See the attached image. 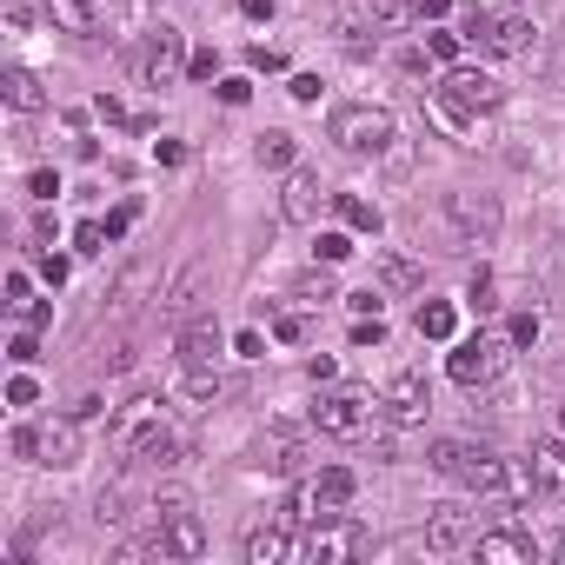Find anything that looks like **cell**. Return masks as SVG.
<instances>
[{
    "mask_svg": "<svg viewBox=\"0 0 565 565\" xmlns=\"http://www.w3.org/2000/svg\"><path fill=\"white\" fill-rule=\"evenodd\" d=\"M180 399L213 407V399H220V373H213V366H187V373H180Z\"/></svg>",
    "mask_w": 565,
    "mask_h": 565,
    "instance_id": "obj_25",
    "label": "cell"
},
{
    "mask_svg": "<svg viewBox=\"0 0 565 565\" xmlns=\"http://www.w3.org/2000/svg\"><path fill=\"white\" fill-rule=\"evenodd\" d=\"M499 366H506V340H466L446 360L452 386H486V379H499Z\"/></svg>",
    "mask_w": 565,
    "mask_h": 565,
    "instance_id": "obj_13",
    "label": "cell"
},
{
    "mask_svg": "<svg viewBox=\"0 0 565 565\" xmlns=\"http://www.w3.org/2000/svg\"><path fill=\"white\" fill-rule=\"evenodd\" d=\"M532 34H539V27H532L526 14H486V8H472V21H466V40L486 47V54H526Z\"/></svg>",
    "mask_w": 565,
    "mask_h": 565,
    "instance_id": "obj_10",
    "label": "cell"
},
{
    "mask_svg": "<svg viewBox=\"0 0 565 565\" xmlns=\"http://www.w3.org/2000/svg\"><path fill=\"white\" fill-rule=\"evenodd\" d=\"M114 446H120V459H146V466H180V433H174V420H167V407L146 392V399H133V407L120 413V426H114Z\"/></svg>",
    "mask_w": 565,
    "mask_h": 565,
    "instance_id": "obj_1",
    "label": "cell"
},
{
    "mask_svg": "<svg viewBox=\"0 0 565 565\" xmlns=\"http://www.w3.org/2000/svg\"><path fill=\"white\" fill-rule=\"evenodd\" d=\"M293 101H319V80L313 73H293Z\"/></svg>",
    "mask_w": 565,
    "mask_h": 565,
    "instance_id": "obj_48",
    "label": "cell"
},
{
    "mask_svg": "<svg viewBox=\"0 0 565 565\" xmlns=\"http://www.w3.org/2000/svg\"><path fill=\"white\" fill-rule=\"evenodd\" d=\"M472 545H479V558H486V565H532V558H539L532 532H513V526H506V532H479Z\"/></svg>",
    "mask_w": 565,
    "mask_h": 565,
    "instance_id": "obj_15",
    "label": "cell"
},
{
    "mask_svg": "<svg viewBox=\"0 0 565 565\" xmlns=\"http://www.w3.org/2000/svg\"><path fill=\"white\" fill-rule=\"evenodd\" d=\"M353 493H360V479H353V466H327L313 479V506H319V519H333V513H346L353 506ZM313 519V526H319Z\"/></svg>",
    "mask_w": 565,
    "mask_h": 565,
    "instance_id": "obj_14",
    "label": "cell"
},
{
    "mask_svg": "<svg viewBox=\"0 0 565 565\" xmlns=\"http://www.w3.org/2000/svg\"><path fill=\"white\" fill-rule=\"evenodd\" d=\"M213 353H220V319L213 313L187 319L180 327V366H213Z\"/></svg>",
    "mask_w": 565,
    "mask_h": 565,
    "instance_id": "obj_17",
    "label": "cell"
},
{
    "mask_svg": "<svg viewBox=\"0 0 565 565\" xmlns=\"http://www.w3.org/2000/svg\"><path fill=\"white\" fill-rule=\"evenodd\" d=\"M180 73H187V40H180V27H153L146 47H140V80H146V87H174Z\"/></svg>",
    "mask_w": 565,
    "mask_h": 565,
    "instance_id": "obj_11",
    "label": "cell"
},
{
    "mask_svg": "<svg viewBox=\"0 0 565 565\" xmlns=\"http://www.w3.org/2000/svg\"><path fill=\"white\" fill-rule=\"evenodd\" d=\"M280 213H286V220H313V213H319V180H313L306 167H293V174H286V193H280Z\"/></svg>",
    "mask_w": 565,
    "mask_h": 565,
    "instance_id": "obj_20",
    "label": "cell"
},
{
    "mask_svg": "<svg viewBox=\"0 0 565 565\" xmlns=\"http://www.w3.org/2000/svg\"><path fill=\"white\" fill-rule=\"evenodd\" d=\"M101 226H107V239H120V233H127V226H133V207H120V213H107V220H101Z\"/></svg>",
    "mask_w": 565,
    "mask_h": 565,
    "instance_id": "obj_47",
    "label": "cell"
},
{
    "mask_svg": "<svg viewBox=\"0 0 565 565\" xmlns=\"http://www.w3.org/2000/svg\"><path fill=\"white\" fill-rule=\"evenodd\" d=\"M420 8L426 0H373V27H407V21H420Z\"/></svg>",
    "mask_w": 565,
    "mask_h": 565,
    "instance_id": "obj_26",
    "label": "cell"
},
{
    "mask_svg": "<svg viewBox=\"0 0 565 565\" xmlns=\"http://www.w3.org/2000/svg\"><path fill=\"white\" fill-rule=\"evenodd\" d=\"M160 558H200L207 552V526L193 519L187 499H160V532H153Z\"/></svg>",
    "mask_w": 565,
    "mask_h": 565,
    "instance_id": "obj_8",
    "label": "cell"
},
{
    "mask_svg": "<svg viewBox=\"0 0 565 565\" xmlns=\"http://www.w3.org/2000/svg\"><path fill=\"white\" fill-rule=\"evenodd\" d=\"M254 160H260V167H293V133H260V146H254Z\"/></svg>",
    "mask_w": 565,
    "mask_h": 565,
    "instance_id": "obj_28",
    "label": "cell"
},
{
    "mask_svg": "<svg viewBox=\"0 0 565 565\" xmlns=\"http://www.w3.org/2000/svg\"><path fill=\"white\" fill-rule=\"evenodd\" d=\"M47 21L60 34H94L101 27V0H47Z\"/></svg>",
    "mask_w": 565,
    "mask_h": 565,
    "instance_id": "obj_19",
    "label": "cell"
},
{
    "mask_svg": "<svg viewBox=\"0 0 565 565\" xmlns=\"http://www.w3.org/2000/svg\"><path fill=\"white\" fill-rule=\"evenodd\" d=\"M34 399H40V386L21 373V379H8V407H34Z\"/></svg>",
    "mask_w": 565,
    "mask_h": 565,
    "instance_id": "obj_37",
    "label": "cell"
},
{
    "mask_svg": "<svg viewBox=\"0 0 565 565\" xmlns=\"http://www.w3.org/2000/svg\"><path fill=\"white\" fill-rule=\"evenodd\" d=\"M379 340H386V319H379V313L353 327V346H379Z\"/></svg>",
    "mask_w": 565,
    "mask_h": 565,
    "instance_id": "obj_36",
    "label": "cell"
},
{
    "mask_svg": "<svg viewBox=\"0 0 565 565\" xmlns=\"http://www.w3.org/2000/svg\"><path fill=\"white\" fill-rule=\"evenodd\" d=\"M346 306H353V313L366 319V313H379V293H346Z\"/></svg>",
    "mask_w": 565,
    "mask_h": 565,
    "instance_id": "obj_50",
    "label": "cell"
},
{
    "mask_svg": "<svg viewBox=\"0 0 565 565\" xmlns=\"http://www.w3.org/2000/svg\"><path fill=\"white\" fill-rule=\"evenodd\" d=\"M558 558H565V539H558Z\"/></svg>",
    "mask_w": 565,
    "mask_h": 565,
    "instance_id": "obj_53",
    "label": "cell"
},
{
    "mask_svg": "<svg viewBox=\"0 0 565 565\" xmlns=\"http://www.w3.org/2000/svg\"><path fill=\"white\" fill-rule=\"evenodd\" d=\"M21 299H34V280L14 267V273H8V306H21Z\"/></svg>",
    "mask_w": 565,
    "mask_h": 565,
    "instance_id": "obj_42",
    "label": "cell"
},
{
    "mask_svg": "<svg viewBox=\"0 0 565 565\" xmlns=\"http://www.w3.org/2000/svg\"><path fill=\"white\" fill-rule=\"evenodd\" d=\"M313 254H319V267H340V260L353 254V239H346V233H319V247H313Z\"/></svg>",
    "mask_w": 565,
    "mask_h": 565,
    "instance_id": "obj_31",
    "label": "cell"
},
{
    "mask_svg": "<svg viewBox=\"0 0 565 565\" xmlns=\"http://www.w3.org/2000/svg\"><path fill=\"white\" fill-rule=\"evenodd\" d=\"M239 14H247V21H267V14H273V0H239Z\"/></svg>",
    "mask_w": 565,
    "mask_h": 565,
    "instance_id": "obj_51",
    "label": "cell"
},
{
    "mask_svg": "<svg viewBox=\"0 0 565 565\" xmlns=\"http://www.w3.org/2000/svg\"><path fill=\"white\" fill-rule=\"evenodd\" d=\"M373 407H379V399H366L360 386H333V392H319L313 426H319V433H333V439H360V433L373 426Z\"/></svg>",
    "mask_w": 565,
    "mask_h": 565,
    "instance_id": "obj_5",
    "label": "cell"
},
{
    "mask_svg": "<svg viewBox=\"0 0 565 565\" xmlns=\"http://www.w3.org/2000/svg\"><path fill=\"white\" fill-rule=\"evenodd\" d=\"M433 472H446L452 486H466V493H499L506 479H513L499 452L472 446V439H439V446H433Z\"/></svg>",
    "mask_w": 565,
    "mask_h": 565,
    "instance_id": "obj_3",
    "label": "cell"
},
{
    "mask_svg": "<svg viewBox=\"0 0 565 565\" xmlns=\"http://www.w3.org/2000/svg\"><path fill=\"white\" fill-rule=\"evenodd\" d=\"M420 280H426V273H420L413 254H386V260H379V286H392V293H413Z\"/></svg>",
    "mask_w": 565,
    "mask_h": 565,
    "instance_id": "obj_24",
    "label": "cell"
},
{
    "mask_svg": "<svg viewBox=\"0 0 565 565\" xmlns=\"http://www.w3.org/2000/svg\"><path fill=\"white\" fill-rule=\"evenodd\" d=\"M340 220H346L353 233H379V207L360 200V193H340Z\"/></svg>",
    "mask_w": 565,
    "mask_h": 565,
    "instance_id": "obj_27",
    "label": "cell"
},
{
    "mask_svg": "<svg viewBox=\"0 0 565 565\" xmlns=\"http://www.w3.org/2000/svg\"><path fill=\"white\" fill-rule=\"evenodd\" d=\"M247 94H254L247 80H220V101H226V107H247Z\"/></svg>",
    "mask_w": 565,
    "mask_h": 565,
    "instance_id": "obj_44",
    "label": "cell"
},
{
    "mask_svg": "<svg viewBox=\"0 0 565 565\" xmlns=\"http://www.w3.org/2000/svg\"><path fill=\"white\" fill-rule=\"evenodd\" d=\"M392 114L386 107H340L333 114V140L346 146V153H386L392 146Z\"/></svg>",
    "mask_w": 565,
    "mask_h": 565,
    "instance_id": "obj_7",
    "label": "cell"
},
{
    "mask_svg": "<svg viewBox=\"0 0 565 565\" xmlns=\"http://www.w3.org/2000/svg\"><path fill=\"white\" fill-rule=\"evenodd\" d=\"M493 107H499V80H493V73H479V67H446L439 94H433V120L466 127V120L493 114Z\"/></svg>",
    "mask_w": 565,
    "mask_h": 565,
    "instance_id": "obj_2",
    "label": "cell"
},
{
    "mask_svg": "<svg viewBox=\"0 0 565 565\" xmlns=\"http://www.w3.org/2000/svg\"><path fill=\"white\" fill-rule=\"evenodd\" d=\"M466 299H472V313H493V306H499V299H493V273H479Z\"/></svg>",
    "mask_w": 565,
    "mask_h": 565,
    "instance_id": "obj_35",
    "label": "cell"
},
{
    "mask_svg": "<svg viewBox=\"0 0 565 565\" xmlns=\"http://www.w3.org/2000/svg\"><path fill=\"white\" fill-rule=\"evenodd\" d=\"M14 319H21V327H47V306H40V299H21Z\"/></svg>",
    "mask_w": 565,
    "mask_h": 565,
    "instance_id": "obj_43",
    "label": "cell"
},
{
    "mask_svg": "<svg viewBox=\"0 0 565 565\" xmlns=\"http://www.w3.org/2000/svg\"><path fill=\"white\" fill-rule=\"evenodd\" d=\"M379 407H386V420L392 426H420L426 413H433V386H426V373H392L386 379V392H379Z\"/></svg>",
    "mask_w": 565,
    "mask_h": 565,
    "instance_id": "obj_12",
    "label": "cell"
},
{
    "mask_svg": "<svg viewBox=\"0 0 565 565\" xmlns=\"http://www.w3.org/2000/svg\"><path fill=\"white\" fill-rule=\"evenodd\" d=\"M8 353H14V366H34V360H40V340H34V327H21V333L8 340Z\"/></svg>",
    "mask_w": 565,
    "mask_h": 565,
    "instance_id": "obj_33",
    "label": "cell"
},
{
    "mask_svg": "<svg viewBox=\"0 0 565 565\" xmlns=\"http://www.w3.org/2000/svg\"><path fill=\"white\" fill-rule=\"evenodd\" d=\"M532 340H539V313H519L513 319V346H532Z\"/></svg>",
    "mask_w": 565,
    "mask_h": 565,
    "instance_id": "obj_39",
    "label": "cell"
},
{
    "mask_svg": "<svg viewBox=\"0 0 565 565\" xmlns=\"http://www.w3.org/2000/svg\"><path fill=\"white\" fill-rule=\"evenodd\" d=\"M413 327H420V340H452V327H459V313H452V299H426Z\"/></svg>",
    "mask_w": 565,
    "mask_h": 565,
    "instance_id": "obj_23",
    "label": "cell"
},
{
    "mask_svg": "<svg viewBox=\"0 0 565 565\" xmlns=\"http://www.w3.org/2000/svg\"><path fill=\"white\" fill-rule=\"evenodd\" d=\"M80 420H47V426H14V459L34 466H73L80 459Z\"/></svg>",
    "mask_w": 565,
    "mask_h": 565,
    "instance_id": "obj_6",
    "label": "cell"
},
{
    "mask_svg": "<svg viewBox=\"0 0 565 565\" xmlns=\"http://www.w3.org/2000/svg\"><path fill=\"white\" fill-rule=\"evenodd\" d=\"M426 54H433L439 67H459V54H466V40H459V34H446V27H433V34H426Z\"/></svg>",
    "mask_w": 565,
    "mask_h": 565,
    "instance_id": "obj_29",
    "label": "cell"
},
{
    "mask_svg": "<svg viewBox=\"0 0 565 565\" xmlns=\"http://www.w3.org/2000/svg\"><path fill=\"white\" fill-rule=\"evenodd\" d=\"M558 426H565V407H558Z\"/></svg>",
    "mask_w": 565,
    "mask_h": 565,
    "instance_id": "obj_54",
    "label": "cell"
},
{
    "mask_svg": "<svg viewBox=\"0 0 565 565\" xmlns=\"http://www.w3.org/2000/svg\"><path fill=\"white\" fill-rule=\"evenodd\" d=\"M0 87H8V107H21V114H40L47 107V87H40L27 67H8V73H0Z\"/></svg>",
    "mask_w": 565,
    "mask_h": 565,
    "instance_id": "obj_22",
    "label": "cell"
},
{
    "mask_svg": "<svg viewBox=\"0 0 565 565\" xmlns=\"http://www.w3.org/2000/svg\"><path fill=\"white\" fill-rule=\"evenodd\" d=\"M40 273H47V286H60V280H67V260H60V254H47V260H40Z\"/></svg>",
    "mask_w": 565,
    "mask_h": 565,
    "instance_id": "obj_49",
    "label": "cell"
},
{
    "mask_svg": "<svg viewBox=\"0 0 565 565\" xmlns=\"http://www.w3.org/2000/svg\"><path fill=\"white\" fill-rule=\"evenodd\" d=\"M426 545H433V552H459V545H472V513H459V506H433V513H426Z\"/></svg>",
    "mask_w": 565,
    "mask_h": 565,
    "instance_id": "obj_16",
    "label": "cell"
},
{
    "mask_svg": "<svg viewBox=\"0 0 565 565\" xmlns=\"http://www.w3.org/2000/svg\"><path fill=\"white\" fill-rule=\"evenodd\" d=\"M247 60H254V73H280V67H286V54H280V47H254Z\"/></svg>",
    "mask_w": 565,
    "mask_h": 565,
    "instance_id": "obj_38",
    "label": "cell"
},
{
    "mask_svg": "<svg viewBox=\"0 0 565 565\" xmlns=\"http://www.w3.org/2000/svg\"><path fill=\"white\" fill-rule=\"evenodd\" d=\"M187 73H193V80H213V73H220V54H213V47H207V54H193V60H187Z\"/></svg>",
    "mask_w": 565,
    "mask_h": 565,
    "instance_id": "obj_40",
    "label": "cell"
},
{
    "mask_svg": "<svg viewBox=\"0 0 565 565\" xmlns=\"http://www.w3.org/2000/svg\"><path fill=\"white\" fill-rule=\"evenodd\" d=\"M532 486H545L552 499H565V439L532 446Z\"/></svg>",
    "mask_w": 565,
    "mask_h": 565,
    "instance_id": "obj_18",
    "label": "cell"
},
{
    "mask_svg": "<svg viewBox=\"0 0 565 565\" xmlns=\"http://www.w3.org/2000/svg\"><path fill=\"white\" fill-rule=\"evenodd\" d=\"M273 340H280V346H299V340H306V319H299V313H280V319H273Z\"/></svg>",
    "mask_w": 565,
    "mask_h": 565,
    "instance_id": "obj_34",
    "label": "cell"
},
{
    "mask_svg": "<svg viewBox=\"0 0 565 565\" xmlns=\"http://www.w3.org/2000/svg\"><path fill=\"white\" fill-rule=\"evenodd\" d=\"M360 552H366V526L346 519V513L319 519V526L306 532V558H313V565H346V558H360Z\"/></svg>",
    "mask_w": 565,
    "mask_h": 565,
    "instance_id": "obj_9",
    "label": "cell"
},
{
    "mask_svg": "<svg viewBox=\"0 0 565 565\" xmlns=\"http://www.w3.org/2000/svg\"><path fill=\"white\" fill-rule=\"evenodd\" d=\"M446 8H452V0H426V8H420V21H439Z\"/></svg>",
    "mask_w": 565,
    "mask_h": 565,
    "instance_id": "obj_52",
    "label": "cell"
},
{
    "mask_svg": "<svg viewBox=\"0 0 565 565\" xmlns=\"http://www.w3.org/2000/svg\"><path fill=\"white\" fill-rule=\"evenodd\" d=\"M73 247H80V254H101V247H107V226H101V220H80V226H73Z\"/></svg>",
    "mask_w": 565,
    "mask_h": 565,
    "instance_id": "obj_32",
    "label": "cell"
},
{
    "mask_svg": "<svg viewBox=\"0 0 565 565\" xmlns=\"http://www.w3.org/2000/svg\"><path fill=\"white\" fill-rule=\"evenodd\" d=\"M293 299H306V306H327V299H333V280H327V273H306V280L293 286Z\"/></svg>",
    "mask_w": 565,
    "mask_h": 565,
    "instance_id": "obj_30",
    "label": "cell"
},
{
    "mask_svg": "<svg viewBox=\"0 0 565 565\" xmlns=\"http://www.w3.org/2000/svg\"><path fill=\"white\" fill-rule=\"evenodd\" d=\"M233 353H247V360H260V353H267V340H260V333L247 327V333H239V340H233Z\"/></svg>",
    "mask_w": 565,
    "mask_h": 565,
    "instance_id": "obj_46",
    "label": "cell"
},
{
    "mask_svg": "<svg viewBox=\"0 0 565 565\" xmlns=\"http://www.w3.org/2000/svg\"><path fill=\"white\" fill-rule=\"evenodd\" d=\"M452 247H493L499 239V200L493 193H446Z\"/></svg>",
    "mask_w": 565,
    "mask_h": 565,
    "instance_id": "obj_4",
    "label": "cell"
},
{
    "mask_svg": "<svg viewBox=\"0 0 565 565\" xmlns=\"http://www.w3.org/2000/svg\"><path fill=\"white\" fill-rule=\"evenodd\" d=\"M27 187H34V200H54V193H60V174H54V167H40Z\"/></svg>",
    "mask_w": 565,
    "mask_h": 565,
    "instance_id": "obj_41",
    "label": "cell"
},
{
    "mask_svg": "<svg viewBox=\"0 0 565 565\" xmlns=\"http://www.w3.org/2000/svg\"><path fill=\"white\" fill-rule=\"evenodd\" d=\"M293 558V532L286 526H254L247 532V565H280Z\"/></svg>",
    "mask_w": 565,
    "mask_h": 565,
    "instance_id": "obj_21",
    "label": "cell"
},
{
    "mask_svg": "<svg viewBox=\"0 0 565 565\" xmlns=\"http://www.w3.org/2000/svg\"><path fill=\"white\" fill-rule=\"evenodd\" d=\"M153 160H160V167H180L187 146H180V140H160V146H153Z\"/></svg>",
    "mask_w": 565,
    "mask_h": 565,
    "instance_id": "obj_45",
    "label": "cell"
}]
</instances>
